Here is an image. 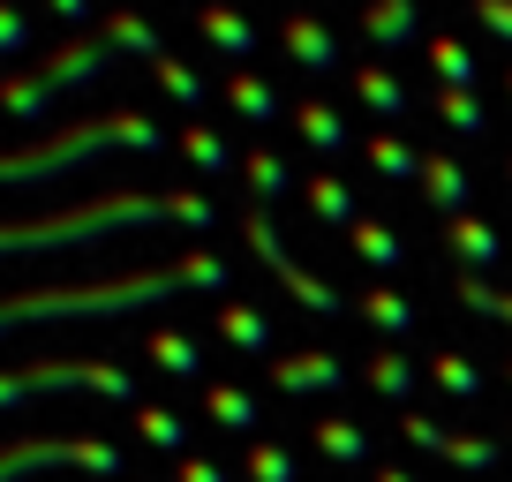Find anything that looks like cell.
Instances as JSON below:
<instances>
[{
    "label": "cell",
    "mask_w": 512,
    "mask_h": 482,
    "mask_svg": "<svg viewBox=\"0 0 512 482\" xmlns=\"http://www.w3.org/2000/svg\"><path fill=\"white\" fill-rule=\"evenodd\" d=\"M467 8H475V16H482V23H490V31L512 46V0H467Z\"/></svg>",
    "instance_id": "cell-32"
},
{
    "label": "cell",
    "mask_w": 512,
    "mask_h": 482,
    "mask_svg": "<svg viewBox=\"0 0 512 482\" xmlns=\"http://www.w3.org/2000/svg\"><path fill=\"white\" fill-rule=\"evenodd\" d=\"M354 309H362L369 324H384V332H415V302H400L392 287H369V294H362Z\"/></svg>",
    "instance_id": "cell-23"
},
{
    "label": "cell",
    "mask_w": 512,
    "mask_h": 482,
    "mask_svg": "<svg viewBox=\"0 0 512 482\" xmlns=\"http://www.w3.org/2000/svg\"><path fill=\"white\" fill-rule=\"evenodd\" d=\"M369 377H377L384 392H407V385H415V362H400V354H369Z\"/></svg>",
    "instance_id": "cell-30"
},
{
    "label": "cell",
    "mask_w": 512,
    "mask_h": 482,
    "mask_svg": "<svg viewBox=\"0 0 512 482\" xmlns=\"http://www.w3.org/2000/svg\"><path fill=\"white\" fill-rule=\"evenodd\" d=\"M369 159H377L384 174H400V181H415V174H422V159L400 144V136H369Z\"/></svg>",
    "instance_id": "cell-28"
},
{
    "label": "cell",
    "mask_w": 512,
    "mask_h": 482,
    "mask_svg": "<svg viewBox=\"0 0 512 482\" xmlns=\"http://www.w3.org/2000/svg\"><path fill=\"white\" fill-rule=\"evenodd\" d=\"M279 46H287L309 76H332V68H339V38L324 31L317 16H287V23H279Z\"/></svg>",
    "instance_id": "cell-8"
},
{
    "label": "cell",
    "mask_w": 512,
    "mask_h": 482,
    "mask_svg": "<svg viewBox=\"0 0 512 482\" xmlns=\"http://www.w3.org/2000/svg\"><path fill=\"white\" fill-rule=\"evenodd\" d=\"M294 129H302V144H309V151H324V159H339V151L354 144L347 121H339L324 98H302V106H294Z\"/></svg>",
    "instance_id": "cell-11"
},
{
    "label": "cell",
    "mask_w": 512,
    "mask_h": 482,
    "mask_svg": "<svg viewBox=\"0 0 512 482\" xmlns=\"http://www.w3.org/2000/svg\"><path fill=\"white\" fill-rule=\"evenodd\" d=\"M159 121L144 113H91V121H61V129L31 136V144L0 151V189H38V181H61V174H83L91 159L106 151H159Z\"/></svg>",
    "instance_id": "cell-4"
},
{
    "label": "cell",
    "mask_w": 512,
    "mask_h": 482,
    "mask_svg": "<svg viewBox=\"0 0 512 482\" xmlns=\"http://www.w3.org/2000/svg\"><path fill=\"white\" fill-rule=\"evenodd\" d=\"M241 174H249V189L264 196V204H272V196H287L294 181H287V166L272 159V151H249V159H241Z\"/></svg>",
    "instance_id": "cell-26"
},
{
    "label": "cell",
    "mask_w": 512,
    "mask_h": 482,
    "mask_svg": "<svg viewBox=\"0 0 512 482\" xmlns=\"http://www.w3.org/2000/svg\"><path fill=\"white\" fill-rule=\"evenodd\" d=\"M46 8H53L61 23H83V16H91V0H46Z\"/></svg>",
    "instance_id": "cell-36"
},
{
    "label": "cell",
    "mask_w": 512,
    "mask_h": 482,
    "mask_svg": "<svg viewBox=\"0 0 512 482\" xmlns=\"http://www.w3.org/2000/svg\"><path fill=\"white\" fill-rule=\"evenodd\" d=\"M249 467H256V475H264V482H287V475H294V460H287V452H256Z\"/></svg>",
    "instance_id": "cell-35"
},
{
    "label": "cell",
    "mask_w": 512,
    "mask_h": 482,
    "mask_svg": "<svg viewBox=\"0 0 512 482\" xmlns=\"http://www.w3.org/2000/svg\"><path fill=\"white\" fill-rule=\"evenodd\" d=\"M422 196H430L437 211H452V219H460L467 211V174L452 159H422Z\"/></svg>",
    "instance_id": "cell-17"
},
{
    "label": "cell",
    "mask_w": 512,
    "mask_h": 482,
    "mask_svg": "<svg viewBox=\"0 0 512 482\" xmlns=\"http://www.w3.org/2000/svg\"><path fill=\"white\" fill-rule=\"evenodd\" d=\"M430 68L445 91H475V53L460 46V38H430Z\"/></svg>",
    "instance_id": "cell-19"
},
{
    "label": "cell",
    "mask_w": 512,
    "mask_h": 482,
    "mask_svg": "<svg viewBox=\"0 0 512 482\" xmlns=\"http://www.w3.org/2000/svg\"><path fill=\"white\" fill-rule=\"evenodd\" d=\"M437 377H445V385H452V392H482V377H475V370H467L460 354H437Z\"/></svg>",
    "instance_id": "cell-33"
},
{
    "label": "cell",
    "mask_w": 512,
    "mask_h": 482,
    "mask_svg": "<svg viewBox=\"0 0 512 482\" xmlns=\"http://www.w3.org/2000/svg\"><path fill=\"white\" fill-rule=\"evenodd\" d=\"M309 204H317V219L354 226V189H347L339 174H309Z\"/></svg>",
    "instance_id": "cell-22"
},
{
    "label": "cell",
    "mask_w": 512,
    "mask_h": 482,
    "mask_svg": "<svg viewBox=\"0 0 512 482\" xmlns=\"http://www.w3.org/2000/svg\"><path fill=\"white\" fill-rule=\"evenodd\" d=\"M189 287H226L219 257H181L159 264V272H121V279H91V287H31V294H0V332L16 324H68V317H128L144 302H174Z\"/></svg>",
    "instance_id": "cell-2"
},
{
    "label": "cell",
    "mask_w": 512,
    "mask_h": 482,
    "mask_svg": "<svg viewBox=\"0 0 512 482\" xmlns=\"http://www.w3.org/2000/svg\"><path fill=\"white\" fill-rule=\"evenodd\" d=\"M128 226H211V196L196 189H106L83 196L68 211H46V219H0V264L8 257H46V249H91V241H113Z\"/></svg>",
    "instance_id": "cell-1"
},
{
    "label": "cell",
    "mask_w": 512,
    "mask_h": 482,
    "mask_svg": "<svg viewBox=\"0 0 512 482\" xmlns=\"http://www.w3.org/2000/svg\"><path fill=\"white\" fill-rule=\"evenodd\" d=\"M196 23H204V38L226 53V61H256V23L241 16V8H219V0H204V8H196Z\"/></svg>",
    "instance_id": "cell-10"
},
{
    "label": "cell",
    "mask_w": 512,
    "mask_h": 482,
    "mask_svg": "<svg viewBox=\"0 0 512 482\" xmlns=\"http://www.w3.org/2000/svg\"><path fill=\"white\" fill-rule=\"evenodd\" d=\"M219 332L234 339V347H249V354H264V347H272V324L256 317L249 302H226V309H219Z\"/></svg>",
    "instance_id": "cell-21"
},
{
    "label": "cell",
    "mask_w": 512,
    "mask_h": 482,
    "mask_svg": "<svg viewBox=\"0 0 512 482\" xmlns=\"http://www.w3.org/2000/svg\"><path fill=\"white\" fill-rule=\"evenodd\" d=\"M272 377H279L287 392H317V385H339L347 370H339L332 354H287V362H272Z\"/></svg>",
    "instance_id": "cell-16"
},
{
    "label": "cell",
    "mask_w": 512,
    "mask_h": 482,
    "mask_svg": "<svg viewBox=\"0 0 512 482\" xmlns=\"http://www.w3.org/2000/svg\"><path fill=\"white\" fill-rule=\"evenodd\" d=\"M151 76H159V91H166V98H181V106H204V76H196L189 61L159 53V61H151Z\"/></svg>",
    "instance_id": "cell-24"
},
{
    "label": "cell",
    "mask_w": 512,
    "mask_h": 482,
    "mask_svg": "<svg viewBox=\"0 0 512 482\" xmlns=\"http://www.w3.org/2000/svg\"><path fill=\"white\" fill-rule=\"evenodd\" d=\"M347 249H354L362 264H377V272H400V264H407L400 234H392V226H377V219H354V226H347Z\"/></svg>",
    "instance_id": "cell-12"
},
{
    "label": "cell",
    "mask_w": 512,
    "mask_h": 482,
    "mask_svg": "<svg viewBox=\"0 0 512 482\" xmlns=\"http://www.w3.org/2000/svg\"><path fill=\"white\" fill-rule=\"evenodd\" d=\"M68 385L128 400V370H113V362H23V370H0V407L31 400V392H68Z\"/></svg>",
    "instance_id": "cell-5"
},
{
    "label": "cell",
    "mask_w": 512,
    "mask_h": 482,
    "mask_svg": "<svg viewBox=\"0 0 512 482\" xmlns=\"http://www.w3.org/2000/svg\"><path fill=\"white\" fill-rule=\"evenodd\" d=\"M181 482H226V475H219V467H204V460H189V467H181Z\"/></svg>",
    "instance_id": "cell-37"
},
{
    "label": "cell",
    "mask_w": 512,
    "mask_h": 482,
    "mask_svg": "<svg viewBox=\"0 0 512 482\" xmlns=\"http://www.w3.org/2000/svg\"><path fill=\"white\" fill-rule=\"evenodd\" d=\"M136 430H144L151 445H181V415H166V407H144V415H136Z\"/></svg>",
    "instance_id": "cell-31"
},
{
    "label": "cell",
    "mask_w": 512,
    "mask_h": 482,
    "mask_svg": "<svg viewBox=\"0 0 512 482\" xmlns=\"http://www.w3.org/2000/svg\"><path fill=\"white\" fill-rule=\"evenodd\" d=\"M196 8H204V0H196Z\"/></svg>",
    "instance_id": "cell-38"
},
{
    "label": "cell",
    "mask_w": 512,
    "mask_h": 482,
    "mask_svg": "<svg viewBox=\"0 0 512 482\" xmlns=\"http://www.w3.org/2000/svg\"><path fill=\"white\" fill-rule=\"evenodd\" d=\"M430 113L445 121L452 136H482V129H490V113H482L475 91H445V83H437V91H430Z\"/></svg>",
    "instance_id": "cell-15"
},
{
    "label": "cell",
    "mask_w": 512,
    "mask_h": 482,
    "mask_svg": "<svg viewBox=\"0 0 512 482\" xmlns=\"http://www.w3.org/2000/svg\"><path fill=\"white\" fill-rule=\"evenodd\" d=\"M354 91H362L384 121H400V113H407V91H400V76H392L384 61H354Z\"/></svg>",
    "instance_id": "cell-14"
},
{
    "label": "cell",
    "mask_w": 512,
    "mask_h": 482,
    "mask_svg": "<svg viewBox=\"0 0 512 482\" xmlns=\"http://www.w3.org/2000/svg\"><path fill=\"white\" fill-rule=\"evenodd\" d=\"M415 31H422V8H415V0H369V8H362V38H369V46H384V53H392V46H415Z\"/></svg>",
    "instance_id": "cell-9"
},
{
    "label": "cell",
    "mask_w": 512,
    "mask_h": 482,
    "mask_svg": "<svg viewBox=\"0 0 512 482\" xmlns=\"http://www.w3.org/2000/svg\"><path fill=\"white\" fill-rule=\"evenodd\" d=\"M452 249H460L467 264H497V249H505V234H497L490 219H475V211H460V219H452Z\"/></svg>",
    "instance_id": "cell-18"
},
{
    "label": "cell",
    "mask_w": 512,
    "mask_h": 482,
    "mask_svg": "<svg viewBox=\"0 0 512 482\" xmlns=\"http://www.w3.org/2000/svg\"><path fill=\"white\" fill-rule=\"evenodd\" d=\"M16 53H31V16L16 0H0V61H16Z\"/></svg>",
    "instance_id": "cell-29"
},
{
    "label": "cell",
    "mask_w": 512,
    "mask_h": 482,
    "mask_svg": "<svg viewBox=\"0 0 512 482\" xmlns=\"http://www.w3.org/2000/svg\"><path fill=\"white\" fill-rule=\"evenodd\" d=\"M181 151H189L204 174H234V151H226V136L211 129V121H189V129H181Z\"/></svg>",
    "instance_id": "cell-20"
},
{
    "label": "cell",
    "mask_w": 512,
    "mask_h": 482,
    "mask_svg": "<svg viewBox=\"0 0 512 482\" xmlns=\"http://www.w3.org/2000/svg\"><path fill=\"white\" fill-rule=\"evenodd\" d=\"M324 445H332V452H354V460H362V430H347V422H324Z\"/></svg>",
    "instance_id": "cell-34"
},
{
    "label": "cell",
    "mask_w": 512,
    "mask_h": 482,
    "mask_svg": "<svg viewBox=\"0 0 512 482\" xmlns=\"http://www.w3.org/2000/svg\"><path fill=\"white\" fill-rule=\"evenodd\" d=\"M226 106L241 113V121H279V91L264 76H249V68H234L226 76Z\"/></svg>",
    "instance_id": "cell-13"
},
{
    "label": "cell",
    "mask_w": 512,
    "mask_h": 482,
    "mask_svg": "<svg viewBox=\"0 0 512 482\" xmlns=\"http://www.w3.org/2000/svg\"><path fill=\"white\" fill-rule=\"evenodd\" d=\"M61 460H76V467H98V475H113V445H61V437H31V445H8L0 452V482H16V475H31V467H61Z\"/></svg>",
    "instance_id": "cell-7"
},
{
    "label": "cell",
    "mask_w": 512,
    "mask_h": 482,
    "mask_svg": "<svg viewBox=\"0 0 512 482\" xmlns=\"http://www.w3.org/2000/svg\"><path fill=\"white\" fill-rule=\"evenodd\" d=\"M151 362H159L166 377H196V339H181V332H151Z\"/></svg>",
    "instance_id": "cell-25"
},
{
    "label": "cell",
    "mask_w": 512,
    "mask_h": 482,
    "mask_svg": "<svg viewBox=\"0 0 512 482\" xmlns=\"http://www.w3.org/2000/svg\"><path fill=\"white\" fill-rule=\"evenodd\" d=\"M241 226H249V241H256V257L272 264V272H279V287H287V294H294V302H302V309H317V317H339V309H347V302H339V294L324 287L317 272H302V264L287 257V241H279V226L264 219V211H249V219H241Z\"/></svg>",
    "instance_id": "cell-6"
},
{
    "label": "cell",
    "mask_w": 512,
    "mask_h": 482,
    "mask_svg": "<svg viewBox=\"0 0 512 482\" xmlns=\"http://www.w3.org/2000/svg\"><path fill=\"white\" fill-rule=\"evenodd\" d=\"M204 407L226 422V430H249V422H256V400H249V392H234V385H211V392H204Z\"/></svg>",
    "instance_id": "cell-27"
},
{
    "label": "cell",
    "mask_w": 512,
    "mask_h": 482,
    "mask_svg": "<svg viewBox=\"0 0 512 482\" xmlns=\"http://www.w3.org/2000/svg\"><path fill=\"white\" fill-rule=\"evenodd\" d=\"M121 53H144V61H159V31H151L136 8H121V16H106L91 38H68L61 53H46V61L16 68V76H0V113H16V121H38V113L53 106L61 91H76V83H98Z\"/></svg>",
    "instance_id": "cell-3"
}]
</instances>
